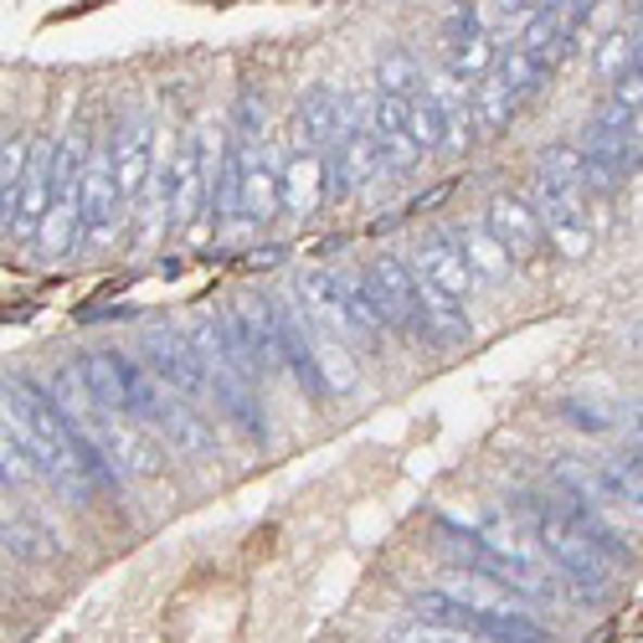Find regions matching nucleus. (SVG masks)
Returning a JSON list of instances; mask_svg holds the SVG:
<instances>
[{
  "label": "nucleus",
  "instance_id": "nucleus-1",
  "mask_svg": "<svg viewBox=\"0 0 643 643\" xmlns=\"http://www.w3.org/2000/svg\"><path fill=\"white\" fill-rule=\"evenodd\" d=\"M5 432H16L21 443L31 449L41 479L52 489H62L73 505H88V500H93L98 479L88 474V464H83V438H88V432L58 407L52 391H41L37 381H26V376H5Z\"/></svg>",
  "mask_w": 643,
  "mask_h": 643
},
{
  "label": "nucleus",
  "instance_id": "nucleus-2",
  "mask_svg": "<svg viewBox=\"0 0 643 643\" xmlns=\"http://www.w3.org/2000/svg\"><path fill=\"white\" fill-rule=\"evenodd\" d=\"M526 515H530V535H535V546L546 551V562L562 566L587 597H607V592H613V562L587 541L582 530L571 526V515H566L562 505L526 500Z\"/></svg>",
  "mask_w": 643,
  "mask_h": 643
},
{
  "label": "nucleus",
  "instance_id": "nucleus-3",
  "mask_svg": "<svg viewBox=\"0 0 643 643\" xmlns=\"http://www.w3.org/2000/svg\"><path fill=\"white\" fill-rule=\"evenodd\" d=\"M299 293H304V304H310L314 319L330 335H340L351 351H361V355L387 351V330L376 325V314L366 310V299L355 293V278H345L340 268H314Z\"/></svg>",
  "mask_w": 643,
  "mask_h": 643
},
{
  "label": "nucleus",
  "instance_id": "nucleus-4",
  "mask_svg": "<svg viewBox=\"0 0 643 643\" xmlns=\"http://www.w3.org/2000/svg\"><path fill=\"white\" fill-rule=\"evenodd\" d=\"M73 423L93 432V443L109 453V464L124 474V484H129V479H155V474H165V453H160L155 432L144 428L139 417H129V412L93 407L88 417H73Z\"/></svg>",
  "mask_w": 643,
  "mask_h": 643
},
{
  "label": "nucleus",
  "instance_id": "nucleus-5",
  "mask_svg": "<svg viewBox=\"0 0 643 643\" xmlns=\"http://www.w3.org/2000/svg\"><path fill=\"white\" fill-rule=\"evenodd\" d=\"M139 355H144V366L155 370L160 387H171L176 396H186V402L212 396V370L201 366V355H196L186 330H176V325H150V330L139 335Z\"/></svg>",
  "mask_w": 643,
  "mask_h": 643
},
{
  "label": "nucleus",
  "instance_id": "nucleus-6",
  "mask_svg": "<svg viewBox=\"0 0 643 643\" xmlns=\"http://www.w3.org/2000/svg\"><path fill=\"white\" fill-rule=\"evenodd\" d=\"M109 160H114V176H118V191L124 201H135L150 191V180H155V165H160V129L150 124L144 114H118L109 124Z\"/></svg>",
  "mask_w": 643,
  "mask_h": 643
},
{
  "label": "nucleus",
  "instance_id": "nucleus-7",
  "mask_svg": "<svg viewBox=\"0 0 643 643\" xmlns=\"http://www.w3.org/2000/svg\"><path fill=\"white\" fill-rule=\"evenodd\" d=\"M83 242L88 248H109L118 237V212L129 206L124 191H118V176H114V160H109V144L98 139L93 144V160H88V176H83Z\"/></svg>",
  "mask_w": 643,
  "mask_h": 643
},
{
  "label": "nucleus",
  "instance_id": "nucleus-8",
  "mask_svg": "<svg viewBox=\"0 0 643 643\" xmlns=\"http://www.w3.org/2000/svg\"><path fill=\"white\" fill-rule=\"evenodd\" d=\"M340 139H345V93H335L330 83H310L293 103L289 144L304 155H325Z\"/></svg>",
  "mask_w": 643,
  "mask_h": 643
},
{
  "label": "nucleus",
  "instance_id": "nucleus-9",
  "mask_svg": "<svg viewBox=\"0 0 643 643\" xmlns=\"http://www.w3.org/2000/svg\"><path fill=\"white\" fill-rule=\"evenodd\" d=\"M412 268H417V278H428L432 289L449 293V299H468V293L479 289V278H474L464 248H458V237H453L449 227H432V232L417 237Z\"/></svg>",
  "mask_w": 643,
  "mask_h": 643
},
{
  "label": "nucleus",
  "instance_id": "nucleus-10",
  "mask_svg": "<svg viewBox=\"0 0 643 643\" xmlns=\"http://www.w3.org/2000/svg\"><path fill=\"white\" fill-rule=\"evenodd\" d=\"M428 93L438 103V114H443V129H449V144H443V155H468L474 144H479V118H474V83L458 78L449 62L443 67H432L428 73Z\"/></svg>",
  "mask_w": 643,
  "mask_h": 643
},
{
  "label": "nucleus",
  "instance_id": "nucleus-11",
  "mask_svg": "<svg viewBox=\"0 0 643 643\" xmlns=\"http://www.w3.org/2000/svg\"><path fill=\"white\" fill-rule=\"evenodd\" d=\"M530 206L541 212V227H546V242L556 248L562 257H587L592 253V222H587V206L582 201H571V196L551 191L546 180H535V191H530Z\"/></svg>",
  "mask_w": 643,
  "mask_h": 643
},
{
  "label": "nucleus",
  "instance_id": "nucleus-12",
  "mask_svg": "<svg viewBox=\"0 0 643 643\" xmlns=\"http://www.w3.org/2000/svg\"><path fill=\"white\" fill-rule=\"evenodd\" d=\"M484 222L494 227V237L505 242L515 263H535L546 253V227H541V212L520 201V196H489L484 206Z\"/></svg>",
  "mask_w": 643,
  "mask_h": 643
},
{
  "label": "nucleus",
  "instance_id": "nucleus-13",
  "mask_svg": "<svg viewBox=\"0 0 643 643\" xmlns=\"http://www.w3.org/2000/svg\"><path fill=\"white\" fill-rule=\"evenodd\" d=\"M453 237H458V248H464L468 268H474V278L479 283H509L515 278V253H509L505 242L494 237V227H489L484 216H474V222H458V227H449Z\"/></svg>",
  "mask_w": 643,
  "mask_h": 643
},
{
  "label": "nucleus",
  "instance_id": "nucleus-14",
  "mask_svg": "<svg viewBox=\"0 0 643 643\" xmlns=\"http://www.w3.org/2000/svg\"><path fill=\"white\" fill-rule=\"evenodd\" d=\"M562 494H566L562 509L571 515V526L582 530L587 541L607 556V562H613V566H633V562H639V551L618 535V526H607V520H603V500H592L587 489H562Z\"/></svg>",
  "mask_w": 643,
  "mask_h": 643
},
{
  "label": "nucleus",
  "instance_id": "nucleus-15",
  "mask_svg": "<svg viewBox=\"0 0 643 643\" xmlns=\"http://www.w3.org/2000/svg\"><path fill=\"white\" fill-rule=\"evenodd\" d=\"M535 180H546L551 191L571 196V201H592V171H587L582 144H551L541 150V165H535Z\"/></svg>",
  "mask_w": 643,
  "mask_h": 643
},
{
  "label": "nucleus",
  "instance_id": "nucleus-16",
  "mask_svg": "<svg viewBox=\"0 0 643 643\" xmlns=\"http://www.w3.org/2000/svg\"><path fill=\"white\" fill-rule=\"evenodd\" d=\"M464 628L484 633L489 643H556V633L535 623L520 607H484V613H464Z\"/></svg>",
  "mask_w": 643,
  "mask_h": 643
},
{
  "label": "nucleus",
  "instance_id": "nucleus-17",
  "mask_svg": "<svg viewBox=\"0 0 643 643\" xmlns=\"http://www.w3.org/2000/svg\"><path fill=\"white\" fill-rule=\"evenodd\" d=\"M520 109H526V103L509 93V83L500 78V73H489V78L474 83V118H479V135H489V139L509 135Z\"/></svg>",
  "mask_w": 643,
  "mask_h": 643
},
{
  "label": "nucleus",
  "instance_id": "nucleus-18",
  "mask_svg": "<svg viewBox=\"0 0 643 643\" xmlns=\"http://www.w3.org/2000/svg\"><path fill=\"white\" fill-rule=\"evenodd\" d=\"M5 551L16 556V562H62V541L58 530H47L41 520H31V515H21V509H5Z\"/></svg>",
  "mask_w": 643,
  "mask_h": 643
},
{
  "label": "nucleus",
  "instance_id": "nucleus-19",
  "mask_svg": "<svg viewBox=\"0 0 643 643\" xmlns=\"http://www.w3.org/2000/svg\"><path fill=\"white\" fill-rule=\"evenodd\" d=\"M310 310V304H304ZM310 335H314V361H319V370H325V381H330V391H355V351L340 340V335H330L319 319L310 314Z\"/></svg>",
  "mask_w": 643,
  "mask_h": 643
},
{
  "label": "nucleus",
  "instance_id": "nucleus-20",
  "mask_svg": "<svg viewBox=\"0 0 643 643\" xmlns=\"http://www.w3.org/2000/svg\"><path fill=\"white\" fill-rule=\"evenodd\" d=\"M566 21H571V11H556V5H541L535 16L515 31V47L520 52H530V58H541L556 67V58H562V37H566Z\"/></svg>",
  "mask_w": 643,
  "mask_h": 643
},
{
  "label": "nucleus",
  "instance_id": "nucleus-21",
  "mask_svg": "<svg viewBox=\"0 0 643 643\" xmlns=\"http://www.w3.org/2000/svg\"><path fill=\"white\" fill-rule=\"evenodd\" d=\"M500 78L509 83V93L520 98V103H530V98H541L551 88V62L530 58V52H520V47H509V52H500V67H494Z\"/></svg>",
  "mask_w": 643,
  "mask_h": 643
},
{
  "label": "nucleus",
  "instance_id": "nucleus-22",
  "mask_svg": "<svg viewBox=\"0 0 643 643\" xmlns=\"http://www.w3.org/2000/svg\"><path fill=\"white\" fill-rule=\"evenodd\" d=\"M376 88L381 93H396V98H417L423 88H428V73H423V62L412 58L407 47H391V52H381L376 58Z\"/></svg>",
  "mask_w": 643,
  "mask_h": 643
},
{
  "label": "nucleus",
  "instance_id": "nucleus-23",
  "mask_svg": "<svg viewBox=\"0 0 643 643\" xmlns=\"http://www.w3.org/2000/svg\"><path fill=\"white\" fill-rule=\"evenodd\" d=\"M443 62H449L458 78L479 83V78H489V73L500 67V37H494V31H474V37L453 41L449 58H443Z\"/></svg>",
  "mask_w": 643,
  "mask_h": 643
},
{
  "label": "nucleus",
  "instance_id": "nucleus-24",
  "mask_svg": "<svg viewBox=\"0 0 643 643\" xmlns=\"http://www.w3.org/2000/svg\"><path fill=\"white\" fill-rule=\"evenodd\" d=\"M381 643H489L484 633L458 623H432V618H402L381 633Z\"/></svg>",
  "mask_w": 643,
  "mask_h": 643
},
{
  "label": "nucleus",
  "instance_id": "nucleus-25",
  "mask_svg": "<svg viewBox=\"0 0 643 643\" xmlns=\"http://www.w3.org/2000/svg\"><path fill=\"white\" fill-rule=\"evenodd\" d=\"M633 58H639V41H633V31H607L603 41H597V52H592V67H597V78L603 83H618L623 73H633Z\"/></svg>",
  "mask_w": 643,
  "mask_h": 643
},
{
  "label": "nucleus",
  "instance_id": "nucleus-26",
  "mask_svg": "<svg viewBox=\"0 0 643 643\" xmlns=\"http://www.w3.org/2000/svg\"><path fill=\"white\" fill-rule=\"evenodd\" d=\"M407 129H412V139H417V144H423L428 155H443V144H449V129H443V114H438V103H432L428 88L412 98Z\"/></svg>",
  "mask_w": 643,
  "mask_h": 643
},
{
  "label": "nucleus",
  "instance_id": "nucleus-27",
  "mask_svg": "<svg viewBox=\"0 0 643 643\" xmlns=\"http://www.w3.org/2000/svg\"><path fill=\"white\" fill-rule=\"evenodd\" d=\"M31 150H37V139L31 135H5V150H0V206L16 201L21 180H26V171H31Z\"/></svg>",
  "mask_w": 643,
  "mask_h": 643
},
{
  "label": "nucleus",
  "instance_id": "nucleus-28",
  "mask_svg": "<svg viewBox=\"0 0 643 643\" xmlns=\"http://www.w3.org/2000/svg\"><path fill=\"white\" fill-rule=\"evenodd\" d=\"M474 11H479V26H484V31L505 37V31H520V26L541 11V0H474Z\"/></svg>",
  "mask_w": 643,
  "mask_h": 643
},
{
  "label": "nucleus",
  "instance_id": "nucleus-29",
  "mask_svg": "<svg viewBox=\"0 0 643 643\" xmlns=\"http://www.w3.org/2000/svg\"><path fill=\"white\" fill-rule=\"evenodd\" d=\"M556 412H562V423H571V428H582V432H613V428H618V423H613L603 407H592V402H577V396H566Z\"/></svg>",
  "mask_w": 643,
  "mask_h": 643
},
{
  "label": "nucleus",
  "instance_id": "nucleus-30",
  "mask_svg": "<svg viewBox=\"0 0 643 643\" xmlns=\"http://www.w3.org/2000/svg\"><path fill=\"white\" fill-rule=\"evenodd\" d=\"M607 103H618L628 114H643V73H623L618 83H607Z\"/></svg>",
  "mask_w": 643,
  "mask_h": 643
},
{
  "label": "nucleus",
  "instance_id": "nucleus-31",
  "mask_svg": "<svg viewBox=\"0 0 643 643\" xmlns=\"http://www.w3.org/2000/svg\"><path fill=\"white\" fill-rule=\"evenodd\" d=\"M628 443H633V449H643V402H633V407H628Z\"/></svg>",
  "mask_w": 643,
  "mask_h": 643
},
{
  "label": "nucleus",
  "instance_id": "nucleus-32",
  "mask_svg": "<svg viewBox=\"0 0 643 643\" xmlns=\"http://www.w3.org/2000/svg\"><path fill=\"white\" fill-rule=\"evenodd\" d=\"M242 263H248V268H268V263H283V248H263V253H248Z\"/></svg>",
  "mask_w": 643,
  "mask_h": 643
},
{
  "label": "nucleus",
  "instance_id": "nucleus-33",
  "mask_svg": "<svg viewBox=\"0 0 643 643\" xmlns=\"http://www.w3.org/2000/svg\"><path fill=\"white\" fill-rule=\"evenodd\" d=\"M628 464H633V468H639V474H643V449H639V453H633V458H628Z\"/></svg>",
  "mask_w": 643,
  "mask_h": 643
},
{
  "label": "nucleus",
  "instance_id": "nucleus-34",
  "mask_svg": "<svg viewBox=\"0 0 643 643\" xmlns=\"http://www.w3.org/2000/svg\"><path fill=\"white\" fill-rule=\"evenodd\" d=\"M639 345H643V325H639Z\"/></svg>",
  "mask_w": 643,
  "mask_h": 643
},
{
  "label": "nucleus",
  "instance_id": "nucleus-35",
  "mask_svg": "<svg viewBox=\"0 0 643 643\" xmlns=\"http://www.w3.org/2000/svg\"><path fill=\"white\" fill-rule=\"evenodd\" d=\"M453 5H464V0H453Z\"/></svg>",
  "mask_w": 643,
  "mask_h": 643
}]
</instances>
